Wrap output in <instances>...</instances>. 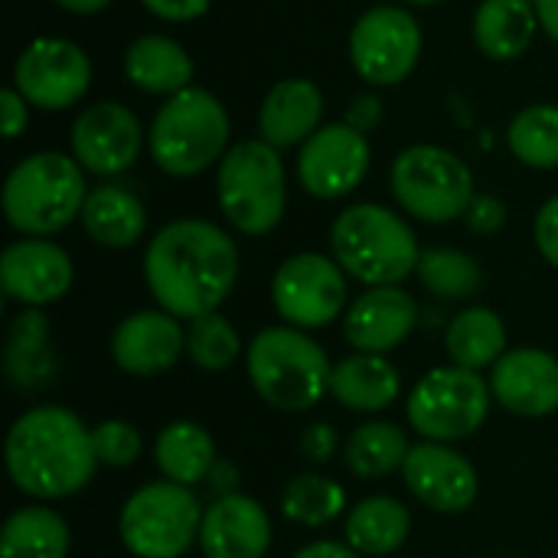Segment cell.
I'll list each match as a JSON object with an SVG mask.
<instances>
[{
	"instance_id": "29",
	"label": "cell",
	"mask_w": 558,
	"mask_h": 558,
	"mask_svg": "<svg viewBox=\"0 0 558 558\" xmlns=\"http://www.w3.org/2000/svg\"><path fill=\"white\" fill-rule=\"evenodd\" d=\"M3 363L16 389H39L49 383L56 369V356L49 350V320L39 307H23L13 317Z\"/></svg>"
},
{
	"instance_id": "2",
	"label": "cell",
	"mask_w": 558,
	"mask_h": 558,
	"mask_svg": "<svg viewBox=\"0 0 558 558\" xmlns=\"http://www.w3.org/2000/svg\"><path fill=\"white\" fill-rule=\"evenodd\" d=\"M3 458L13 487L33 500H65L85 490L101 464L92 428L62 405L26 409L7 432Z\"/></svg>"
},
{
	"instance_id": "6",
	"label": "cell",
	"mask_w": 558,
	"mask_h": 558,
	"mask_svg": "<svg viewBox=\"0 0 558 558\" xmlns=\"http://www.w3.org/2000/svg\"><path fill=\"white\" fill-rule=\"evenodd\" d=\"M150 160L167 177H199L229 150V114L206 88H183L170 95L147 131Z\"/></svg>"
},
{
	"instance_id": "43",
	"label": "cell",
	"mask_w": 558,
	"mask_h": 558,
	"mask_svg": "<svg viewBox=\"0 0 558 558\" xmlns=\"http://www.w3.org/2000/svg\"><path fill=\"white\" fill-rule=\"evenodd\" d=\"M0 111H3V134L13 141L26 131L29 121V101L16 92V88H3L0 92Z\"/></svg>"
},
{
	"instance_id": "33",
	"label": "cell",
	"mask_w": 558,
	"mask_h": 558,
	"mask_svg": "<svg viewBox=\"0 0 558 558\" xmlns=\"http://www.w3.org/2000/svg\"><path fill=\"white\" fill-rule=\"evenodd\" d=\"M347 510V490L320 474H298L281 490V513L307 530L330 526Z\"/></svg>"
},
{
	"instance_id": "1",
	"label": "cell",
	"mask_w": 558,
	"mask_h": 558,
	"mask_svg": "<svg viewBox=\"0 0 558 558\" xmlns=\"http://www.w3.org/2000/svg\"><path fill=\"white\" fill-rule=\"evenodd\" d=\"M144 281L157 307L196 320L219 311L239 281V248L206 219L167 222L144 252Z\"/></svg>"
},
{
	"instance_id": "26",
	"label": "cell",
	"mask_w": 558,
	"mask_h": 558,
	"mask_svg": "<svg viewBox=\"0 0 558 558\" xmlns=\"http://www.w3.org/2000/svg\"><path fill=\"white\" fill-rule=\"evenodd\" d=\"M82 226L88 239L105 248H131L141 242L147 229V213L131 190L101 183L88 193L82 206Z\"/></svg>"
},
{
	"instance_id": "19",
	"label": "cell",
	"mask_w": 558,
	"mask_h": 558,
	"mask_svg": "<svg viewBox=\"0 0 558 558\" xmlns=\"http://www.w3.org/2000/svg\"><path fill=\"white\" fill-rule=\"evenodd\" d=\"M186 350V333L180 317L167 311H137L114 327L111 360L128 376H160L177 366Z\"/></svg>"
},
{
	"instance_id": "35",
	"label": "cell",
	"mask_w": 558,
	"mask_h": 558,
	"mask_svg": "<svg viewBox=\"0 0 558 558\" xmlns=\"http://www.w3.org/2000/svg\"><path fill=\"white\" fill-rule=\"evenodd\" d=\"M418 281L441 301H464L481 291V265L458 248H425L418 258Z\"/></svg>"
},
{
	"instance_id": "21",
	"label": "cell",
	"mask_w": 558,
	"mask_h": 558,
	"mask_svg": "<svg viewBox=\"0 0 558 558\" xmlns=\"http://www.w3.org/2000/svg\"><path fill=\"white\" fill-rule=\"evenodd\" d=\"M199 549L206 558H265L271 549L265 507L245 494L213 500L203 513Z\"/></svg>"
},
{
	"instance_id": "18",
	"label": "cell",
	"mask_w": 558,
	"mask_h": 558,
	"mask_svg": "<svg viewBox=\"0 0 558 558\" xmlns=\"http://www.w3.org/2000/svg\"><path fill=\"white\" fill-rule=\"evenodd\" d=\"M490 392L513 415L546 418L558 412V360L539 347L507 350L490 366Z\"/></svg>"
},
{
	"instance_id": "40",
	"label": "cell",
	"mask_w": 558,
	"mask_h": 558,
	"mask_svg": "<svg viewBox=\"0 0 558 558\" xmlns=\"http://www.w3.org/2000/svg\"><path fill=\"white\" fill-rule=\"evenodd\" d=\"M536 248L539 255L558 271V196L546 199L543 209L536 213Z\"/></svg>"
},
{
	"instance_id": "3",
	"label": "cell",
	"mask_w": 558,
	"mask_h": 558,
	"mask_svg": "<svg viewBox=\"0 0 558 558\" xmlns=\"http://www.w3.org/2000/svg\"><path fill=\"white\" fill-rule=\"evenodd\" d=\"M252 389L278 412H307L330 392L327 350L291 324L265 327L245 350Z\"/></svg>"
},
{
	"instance_id": "12",
	"label": "cell",
	"mask_w": 558,
	"mask_h": 558,
	"mask_svg": "<svg viewBox=\"0 0 558 558\" xmlns=\"http://www.w3.org/2000/svg\"><path fill=\"white\" fill-rule=\"evenodd\" d=\"M350 59L363 82L399 85L422 59V29L402 7H373L350 29Z\"/></svg>"
},
{
	"instance_id": "32",
	"label": "cell",
	"mask_w": 558,
	"mask_h": 558,
	"mask_svg": "<svg viewBox=\"0 0 558 558\" xmlns=\"http://www.w3.org/2000/svg\"><path fill=\"white\" fill-rule=\"evenodd\" d=\"M409 451H412V445L399 425L369 422V425H360L347 438L343 461H347L350 474H356L363 481H379V477H389L392 471H402Z\"/></svg>"
},
{
	"instance_id": "7",
	"label": "cell",
	"mask_w": 558,
	"mask_h": 558,
	"mask_svg": "<svg viewBox=\"0 0 558 558\" xmlns=\"http://www.w3.org/2000/svg\"><path fill=\"white\" fill-rule=\"evenodd\" d=\"M219 209L229 226L242 235H268L288 206L284 163L278 147L258 141H242L226 150L216 177Z\"/></svg>"
},
{
	"instance_id": "15",
	"label": "cell",
	"mask_w": 558,
	"mask_h": 558,
	"mask_svg": "<svg viewBox=\"0 0 558 558\" xmlns=\"http://www.w3.org/2000/svg\"><path fill=\"white\" fill-rule=\"evenodd\" d=\"M69 144L82 170L95 177H118L137 160L144 147V128L131 108L118 101H95L72 121Z\"/></svg>"
},
{
	"instance_id": "11",
	"label": "cell",
	"mask_w": 558,
	"mask_h": 558,
	"mask_svg": "<svg viewBox=\"0 0 558 558\" xmlns=\"http://www.w3.org/2000/svg\"><path fill=\"white\" fill-rule=\"evenodd\" d=\"M271 301L284 324L298 330L330 327L347 307V271L320 252H298L271 278Z\"/></svg>"
},
{
	"instance_id": "14",
	"label": "cell",
	"mask_w": 558,
	"mask_h": 558,
	"mask_svg": "<svg viewBox=\"0 0 558 558\" xmlns=\"http://www.w3.org/2000/svg\"><path fill=\"white\" fill-rule=\"evenodd\" d=\"M369 141L350 124H327L301 144L298 180L314 199L350 196L369 173Z\"/></svg>"
},
{
	"instance_id": "16",
	"label": "cell",
	"mask_w": 558,
	"mask_h": 558,
	"mask_svg": "<svg viewBox=\"0 0 558 558\" xmlns=\"http://www.w3.org/2000/svg\"><path fill=\"white\" fill-rule=\"evenodd\" d=\"M402 481L422 507L445 517L471 510L481 490L474 464L441 441L415 445L402 464Z\"/></svg>"
},
{
	"instance_id": "10",
	"label": "cell",
	"mask_w": 558,
	"mask_h": 558,
	"mask_svg": "<svg viewBox=\"0 0 558 558\" xmlns=\"http://www.w3.org/2000/svg\"><path fill=\"white\" fill-rule=\"evenodd\" d=\"M490 379L464 366H438L418 379L409 396V425L425 441H464L481 432L490 415Z\"/></svg>"
},
{
	"instance_id": "23",
	"label": "cell",
	"mask_w": 558,
	"mask_h": 558,
	"mask_svg": "<svg viewBox=\"0 0 558 558\" xmlns=\"http://www.w3.org/2000/svg\"><path fill=\"white\" fill-rule=\"evenodd\" d=\"M402 376L399 369L376 353H353L333 363L330 373V396L350 412H383L399 399Z\"/></svg>"
},
{
	"instance_id": "27",
	"label": "cell",
	"mask_w": 558,
	"mask_h": 558,
	"mask_svg": "<svg viewBox=\"0 0 558 558\" xmlns=\"http://www.w3.org/2000/svg\"><path fill=\"white\" fill-rule=\"evenodd\" d=\"M412 533V517L405 504L396 497H366L360 500L343 523V539L360 556L386 558L396 556Z\"/></svg>"
},
{
	"instance_id": "24",
	"label": "cell",
	"mask_w": 558,
	"mask_h": 558,
	"mask_svg": "<svg viewBox=\"0 0 558 558\" xmlns=\"http://www.w3.org/2000/svg\"><path fill=\"white\" fill-rule=\"evenodd\" d=\"M193 59L190 52L160 33L141 36L128 46L124 52V75L134 88L147 92V95H177L183 88H190L193 82Z\"/></svg>"
},
{
	"instance_id": "4",
	"label": "cell",
	"mask_w": 558,
	"mask_h": 558,
	"mask_svg": "<svg viewBox=\"0 0 558 558\" xmlns=\"http://www.w3.org/2000/svg\"><path fill=\"white\" fill-rule=\"evenodd\" d=\"M330 248L337 265L369 284H402L409 275L418 271V239L412 226L379 203H356L347 206L330 229Z\"/></svg>"
},
{
	"instance_id": "45",
	"label": "cell",
	"mask_w": 558,
	"mask_h": 558,
	"mask_svg": "<svg viewBox=\"0 0 558 558\" xmlns=\"http://www.w3.org/2000/svg\"><path fill=\"white\" fill-rule=\"evenodd\" d=\"M291 558H363L353 546L337 543V539H317L304 549H298Z\"/></svg>"
},
{
	"instance_id": "36",
	"label": "cell",
	"mask_w": 558,
	"mask_h": 558,
	"mask_svg": "<svg viewBox=\"0 0 558 558\" xmlns=\"http://www.w3.org/2000/svg\"><path fill=\"white\" fill-rule=\"evenodd\" d=\"M242 353V340L235 333V327L229 324V317H222L219 311L203 314L196 320H190L186 327V356L203 369V373H226Z\"/></svg>"
},
{
	"instance_id": "31",
	"label": "cell",
	"mask_w": 558,
	"mask_h": 558,
	"mask_svg": "<svg viewBox=\"0 0 558 558\" xmlns=\"http://www.w3.org/2000/svg\"><path fill=\"white\" fill-rule=\"evenodd\" d=\"M445 350L454 366L464 369H487L507 353V324L490 307H468L461 311L445 330Z\"/></svg>"
},
{
	"instance_id": "28",
	"label": "cell",
	"mask_w": 558,
	"mask_h": 558,
	"mask_svg": "<svg viewBox=\"0 0 558 558\" xmlns=\"http://www.w3.org/2000/svg\"><path fill=\"white\" fill-rule=\"evenodd\" d=\"M216 461H219L216 441L196 422H170L154 438V464L173 484H183V487L206 484Z\"/></svg>"
},
{
	"instance_id": "8",
	"label": "cell",
	"mask_w": 558,
	"mask_h": 558,
	"mask_svg": "<svg viewBox=\"0 0 558 558\" xmlns=\"http://www.w3.org/2000/svg\"><path fill=\"white\" fill-rule=\"evenodd\" d=\"M203 504L193 487L157 481L134 490L118 517V536L134 558H180L199 543Z\"/></svg>"
},
{
	"instance_id": "46",
	"label": "cell",
	"mask_w": 558,
	"mask_h": 558,
	"mask_svg": "<svg viewBox=\"0 0 558 558\" xmlns=\"http://www.w3.org/2000/svg\"><path fill=\"white\" fill-rule=\"evenodd\" d=\"M536 13H539V26L546 29V36L558 43V0H536Z\"/></svg>"
},
{
	"instance_id": "20",
	"label": "cell",
	"mask_w": 558,
	"mask_h": 558,
	"mask_svg": "<svg viewBox=\"0 0 558 558\" xmlns=\"http://www.w3.org/2000/svg\"><path fill=\"white\" fill-rule=\"evenodd\" d=\"M415 324H418L415 298L399 284H383L363 291L350 304L343 317V337L356 353L386 356L389 350L409 340Z\"/></svg>"
},
{
	"instance_id": "30",
	"label": "cell",
	"mask_w": 558,
	"mask_h": 558,
	"mask_svg": "<svg viewBox=\"0 0 558 558\" xmlns=\"http://www.w3.org/2000/svg\"><path fill=\"white\" fill-rule=\"evenodd\" d=\"M69 549V523L52 507H23L0 530V558H65Z\"/></svg>"
},
{
	"instance_id": "44",
	"label": "cell",
	"mask_w": 558,
	"mask_h": 558,
	"mask_svg": "<svg viewBox=\"0 0 558 558\" xmlns=\"http://www.w3.org/2000/svg\"><path fill=\"white\" fill-rule=\"evenodd\" d=\"M206 487L216 494V500H219V497L239 494V490H235V487H239V468H235L232 461H216L213 471H209V477H206Z\"/></svg>"
},
{
	"instance_id": "9",
	"label": "cell",
	"mask_w": 558,
	"mask_h": 558,
	"mask_svg": "<svg viewBox=\"0 0 558 558\" xmlns=\"http://www.w3.org/2000/svg\"><path fill=\"white\" fill-rule=\"evenodd\" d=\"M389 186L396 203L432 226L461 219L474 203V173L471 167L438 147V144H412L405 147L389 170Z\"/></svg>"
},
{
	"instance_id": "13",
	"label": "cell",
	"mask_w": 558,
	"mask_h": 558,
	"mask_svg": "<svg viewBox=\"0 0 558 558\" xmlns=\"http://www.w3.org/2000/svg\"><path fill=\"white\" fill-rule=\"evenodd\" d=\"M92 85V62L85 49L62 36L33 39L13 65V88L43 111L72 108Z\"/></svg>"
},
{
	"instance_id": "34",
	"label": "cell",
	"mask_w": 558,
	"mask_h": 558,
	"mask_svg": "<svg viewBox=\"0 0 558 558\" xmlns=\"http://www.w3.org/2000/svg\"><path fill=\"white\" fill-rule=\"evenodd\" d=\"M510 154L536 170L558 167V105H530L507 128Z\"/></svg>"
},
{
	"instance_id": "41",
	"label": "cell",
	"mask_w": 558,
	"mask_h": 558,
	"mask_svg": "<svg viewBox=\"0 0 558 558\" xmlns=\"http://www.w3.org/2000/svg\"><path fill=\"white\" fill-rule=\"evenodd\" d=\"M154 16L160 20H170V23H190V20H199L213 0H141Z\"/></svg>"
},
{
	"instance_id": "5",
	"label": "cell",
	"mask_w": 558,
	"mask_h": 558,
	"mask_svg": "<svg viewBox=\"0 0 558 558\" xmlns=\"http://www.w3.org/2000/svg\"><path fill=\"white\" fill-rule=\"evenodd\" d=\"M85 199L82 163L59 150L23 157L3 183V216L26 239H46L72 226Z\"/></svg>"
},
{
	"instance_id": "47",
	"label": "cell",
	"mask_w": 558,
	"mask_h": 558,
	"mask_svg": "<svg viewBox=\"0 0 558 558\" xmlns=\"http://www.w3.org/2000/svg\"><path fill=\"white\" fill-rule=\"evenodd\" d=\"M52 3H59V7L69 10V13H98V10H105L111 0H52Z\"/></svg>"
},
{
	"instance_id": "38",
	"label": "cell",
	"mask_w": 558,
	"mask_h": 558,
	"mask_svg": "<svg viewBox=\"0 0 558 558\" xmlns=\"http://www.w3.org/2000/svg\"><path fill=\"white\" fill-rule=\"evenodd\" d=\"M464 222L474 235H494L507 226V206L494 193H477L464 213Z\"/></svg>"
},
{
	"instance_id": "39",
	"label": "cell",
	"mask_w": 558,
	"mask_h": 558,
	"mask_svg": "<svg viewBox=\"0 0 558 558\" xmlns=\"http://www.w3.org/2000/svg\"><path fill=\"white\" fill-rule=\"evenodd\" d=\"M340 438L333 432L330 422H314L301 432V441H298V451L307 464H327L337 451Z\"/></svg>"
},
{
	"instance_id": "42",
	"label": "cell",
	"mask_w": 558,
	"mask_h": 558,
	"mask_svg": "<svg viewBox=\"0 0 558 558\" xmlns=\"http://www.w3.org/2000/svg\"><path fill=\"white\" fill-rule=\"evenodd\" d=\"M350 128H356L360 134H369L383 124V98L379 95H356L347 108V121Z\"/></svg>"
},
{
	"instance_id": "17",
	"label": "cell",
	"mask_w": 558,
	"mask_h": 558,
	"mask_svg": "<svg viewBox=\"0 0 558 558\" xmlns=\"http://www.w3.org/2000/svg\"><path fill=\"white\" fill-rule=\"evenodd\" d=\"M75 278L72 258L49 239H20L0 255L3 294L23 307H46L69 294Z\"/></svg>"
},
{
	"instance_id": "22",
	"label": "cell",
	"mask_w": 558,
	"mask_h": 558,
	"mask_svg": "<svg viewBox=\"0 0 558 558\" xmlns=\"http://www.w3.org/2000/svg\"><path fill=\"white\" fill-rule=\"evenodd\" d=\"M324 118V95L307 78H284L278 82L258 111V131L262 141L271 147H294L304 144L311 134L320 131Z\"/></svg>"
},
{
	"instance_id": "48",
	"label": "cell",
	"mask_w": 558,
	"mask_h": 558,
	"mask_svg": "<svg viewBox=\"0 0 558 558\" xmlns=\"http://www.w3.org/2000/svg\"><path fill=\"white\" fill-rule=\"evenodd\" d=\"M405 3H418V7H432V3H441V0H405Z\"/></svg>"
},
{
	"instance_id": "25",
	"label": "cell",
	"mask_w": 558,
	"mask_h": 558,
	"mask_svg": "<svg viewBox=\"0 0 558 558\" xmlns=\"http://www.w3.org/2000/svg\"><path fill=\"white\" fill-rule=\"evenodd\" d=\"M539 29L536 0H481L474 13V43L487 59H520Z\"/></svg>"
},
{
	"instance_id": "37",
	"label": "cell",
	"mask_w": 558,
	"mask_h": 558,
	"mask_svg": "<svg viewBox=\"0 0 558 558\" xmlns=\"http://www.w3.org/2000/svg\"><path fill=\"white\" fill-rule=\"evenodd\" d=\"M92 441H95V454L105 468H131L137 464L141 451H144V438L131 422L121 418H108L101 425L92 428Z\"/></svg>"
}]
</instances>
